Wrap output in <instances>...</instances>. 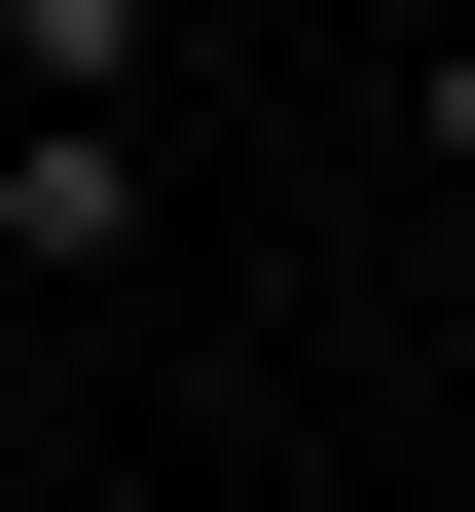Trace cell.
I'll use <instances>...</instances> for the list:
<instances>
[{
    "label": "cell",
    "mask_w": 475,
    "mask_h": 512,
    "mask_svg": "<svg viewBox=\"0 0 475 512\" xmlns=\"http://www.w3.org/2000/svg\"><path fill=\"white\" fill-rule=\"evenodd\" d=\"M402 183H475V0H402Z\"/></svg>",
    "instance_id": "7a4b0ae2"
},
{
    "label": "cell",
    "mask_w": 475,
    "mask_h": 512,
    "mask_svg": "<svg viewBox=\"0 0 475 512\" xmlns=\"http://www.w3.org/2000/svg\"><path fill=\"white\" fill-rule=\"evenodd\" d=\"M183 74V0H0V110H147Z\"/></svg>",
    "instance_id": "6da1fadb"
}]
</instances>
